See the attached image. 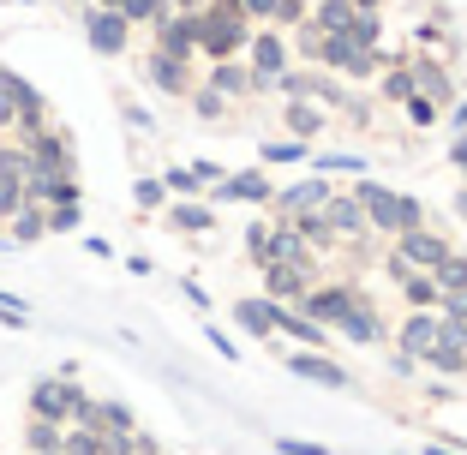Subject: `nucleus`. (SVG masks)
<instances>
[{
    "instance_id": "f257e3e1",
    "label": "nucleus",
    "mask_w": 467,
    "mask_h": 455,
    "mask_svg": "<svg viewBox=\"0 0 467 455\" xmlns=\"http://www.w3.org/2000/svg\"><path fill=\"white\" fill-rule=\"evenodd\" d=\"M354 198H359V210H366V228H378V234H408V228H420V204L401 198V192H389V186L359 180Z\"/></svg>"
},
{
    "instance_id": "f03ea898",
    "label": "nucleus",
    "mask_w": 467,
    "mask_h": 455,
    "mask_svg": "<svg viewBox=\"0 0 467 455\" xmlns=\"http://www.w3.org/2000/svg\"><path fill=\"white\" fill-rule=\"evenodd\" d=\"M246 13H240V0H216V13H198V48L210 60H234L246 48Z\"/></svg>"
},
{
    "instance_id": "7ed1b4c3",
    "label": "nucleus",
    "mask_w": 467,
    "mask_h": 455,
    "mask_svg": "<svg viewBox=\"0 0 467 455\" xmlns=\"http://www.w3.org/2000/svg\"><path fill=\"white\" fill-rule=\"evenodd\" d=\"M300 48L312 60H324V67H336V72H354V78H366L371 67H384V60H389V55H378L371 42H359L354 30H342V36H312V30H306Z\"/></svg>"
},
{
    "instance_id": "20e7f679",
    "label": "nucleus",
    "mask_w": 467,
    "mask_h": 455,
    "mask_svg": "<svg viewBox=\"0 0 467 455\" xmlns=\"http://www.w3.org/2000/svg\"><path fill=\"white\" fill-rule=\"evenodd\" d=\"M84 401H90V396H84V389L72 384V372L42 377V384L30 389V419H48V426H72Z\"/></svg>"
},
{
    "instance_id": "39448f33",
    "label": "nucleus",
    "mask_w": 467,
    "mask_h": 455,
    "mask_svg": "<svg viewBox=\"0 0 467 455\" xmlns=\"http://www.w3.org/2000/svg\"><path fill=\"white\" fill-rule=\"evenodd\" d=\"M246 252L258 264H312L306 240L294 234L288 222H252V228H246Z\"/></svg>"
},
{
    "instance_id": "423d86ee",
    "label": "nucleus",
    "mask_w": 467,
    "mask_h": 455,
    "mask_svg": "<svg viewBox=\"0 0 467 455\" xmlns=\"http://www.w3.org/2000/svg\"><path fill=\"white\" fill-rule=\"evenodd\" d=\"M450 258V240L443 234H426V228H408V234H396V258H389V270H396V276H431V270H438V264Z\"/></svg>"
},
{
    "instance_id": "0eeeda50",
    "label": "nucleus",
    "mask_w": 467,
    "mask_h": 455,
    "mask_svg": "<svg viewBox=\"0 0 467 455\" xmlns=\"http://www.w3.org/2000/svg\"><path fill=\"white\" fill-rule=\"evenodd\" d=\"M78 174L72 168H30L25 174V204L36 210H55V204H78Z\"/></svg>"
},
{
    "instance_id": "6e6552de",
    "label": "nucleus",
    "mask_w": 467,
    "mask_h": 455,
    "mask_svg": "<svg viewBox=\"0 0 467 455\" xmlns=\"http://www.w3.org/2000/svg\"><path fill=\"white\" fill-rule=\"evenodd\" d=\"M25 174H30L25 144H0V228L25 210Z\"/></svg>"
},
{
    "instance_id": "1a4fd4ad",
    "label": "nucleus",
    "mask_w": 467,
    "mask_h": 455,
    "mask_svg": "<svg viewBox=\"0 0 467 455\" xmlns=\"http://www.w3.org/2000/svg\"><path fill=\"white\" fill-rule=\"evenodd\" d=\"M300 305H306V324H342L348 312L359 305V294H354V282H330V288H312V294H300Z\"/></svg>"
},
{
    "instance_id": "9d476101",
    "label": "nucleus",
    "mask_w": 467,
    "mask_h": 455,
    "mask_svg": "<svg viewBox=\"0 0 467 455\" xmlns=\"http://www.w3.org/2000/svg\"><path fill=\"white\" fill-rule=\"evenodd\" d=\"M246 48H252V90H275V78L288 72V42L275 36V30H264Z\"/></svg>"
},
{
    "instance_id": "9b49d317",
    "label": "nucleus",
    "mask_w": 467,
    "mask_h": 455,
    "mask_svg": "<svg viewBox=\"0 0 467 455\" xmlns=\"http://www.w3.org/2000/svg\"><path fill=\"white\" fill-rule=\"evenodd\" d=\"M192 48H198V13H162L156 18V55L192 60Z\"/></svg>"
},
{
    "instance_id": "f8f14e48",
    "label": "nucleus",
    "mask_w": 467,
    "mask_h": 455,
    "mask_svg": "<svg viewBox=\"0 0 467 455\" xmlns=\"http://www.w3.org/2000/svg\"><path fill=\"white\" fill-rule=\"evenodd\" d=\"M84 30H90V48H97V55H120L126 36H132V25H126L120 13H109V6H90V13H84Z\"/></svg>"
},
{
    "instance_id": "ddd939ff",
    "label": "nucleus",
    "mask_w": 467,
    "mask_h": 455,
    "mask_svg": "<svg viewBox=\"0 0 467 455\" xmlns=\"http://www.w3.org/2000/svg\"><path fill=\"white\" fill-rule=\"evenodd\" d=\"M317 222L330 228V234H348V240H366V210H359V198L354 192H330L324 198V210H317Z\"/></svg>"
},
{
    "instance_id": "4468645a",
    "label": "nucleus",
    "mask_w": 467,
    "mask_h": 455,
    "mask_svg": "<svg viewBox=\"0 0 467 455\" xmlns=\"http://www.w3.org/2000/svg\"><path fill=\"white\" fill-rule=\"evenodd\" d=\"M312 294V264H264V300H300Z\"/></svg>"
},
{
    "instance_id": "2eb2a0df",
    "label": "nucleus",
    "mask_w": 467,
    "mask_h": 455,
    "mask_svg": "<svg viewBox=\"0 0 467 455\" xmlns=\"http://www.w3.org/2000/svg\"><path fill=\"white\" fill-rule=\"evenodd\" d=\"M431 342H438V317H431V312H413L408 324H401V336H396V354H401V366L413 372V359L426 354Z\"/></svg>"
},
{
    "instance_id": "dca6fc26",
    "label": "nucleus",
    "mask_w": 467,
    "mask_h": 455,
    "mask_svg": "<svg viewBox=\"0 0 467 455\" xmlns=\"http://www.w3.org/2000/svg\"><path fill=\"white\" fill-rule=\"evenodd\" d=\"M216 198H234V204H275V186L264 180V168H252V174L216 180Z\"/></svg>"
},
{
    "instance_id": "f3484780",
    "label": "nucleus",
    "mask_w": 467,
    "mask_h": 455,
    "mask_svg": "<svg viewBox=\"0 0 467 455\" xmlns=\"http://www.w3.org/2000/svg\"><path fill=\"white\" fill-rule=\"evenodd\" d=\"M330 192H336L330 180L312 174V180H300V186H288V192H275V210H282V216H306V210H324Z\"/></svg>"
},
{
    "instance_id": "a211bd4d",
    "label": "nucleus",
    "mask_w": 467,
    "mask_h": 455,
    "mask_svg": "<svg viewBox=\"0 0 467 455\" xmlns=\"http://www.w3.org/2000/svg\"><path fill=\"white\" fill-rule=\"evenodd\" d=\"M144 72H150L156 90H168V97H192L198 84H192V67L186 60H168V55H150L144 60Z\"/></svg>"
},
{
    "instance_id": "6ab92c4d",
    "label": "nucleus",
    "mask_w": 467,
    "mask_h": 455,
    "mask_svg": "<svg viewBox=\"0 0 467 455\" xmlns=\"http://www.w3.org/2000/svg\"><path fill=\"white\" fill-rule=\"evenodd\" d=\"M25 156H30V168H72V144L55 126H42L36 139H25Z\"/></svg>"
},
{
    "instance_id": "aec40b11",
    "label": "nucleus",
    "mask_w": 467,
    "mask_h": 455,
    "mask_svg": "<svg viewBox=\"0 0 467 455\" xmlns=\"http://www.w3.org/2000/svg\"><path fill=\"white\" fill-rule=\"evenodd\" d=\"M359 25V6L354 0H324L312 13V36H342V30H354Z\"/></svg>"
},
{
    "instance_id": "412c9836",
    "label": "nucleus",
    "mask_w": 467,
    "mask_h": 455,
    "mask_svg": "<svg viewBox=\"0 0 467 455\" xmlns=\"http://www.w3.org/2000/svg\"><path fill=\"white\" fill-rule=\"evenodd\" d=\"M413 72V97H426L431 109H443V102H455V90H450V72L443 67H431V60H420V67H408Z\"/></svg>"
},
{
    "instance_id": "4be33fe9",
    "label": "nucleus",
    "mask_w": 467,
    "mask_h": 455,
    "mask_svg": "<svg viewBox=\"0 0 467 455\" xmlns=\"http://www.w3.org/2000/svg\"><path fill=\"white\" fill-rule=\"evenodd\" d=\"M288 366H294L300 377H312V384H324V389H342V384H348V372L336 366V359H324V354H294Z\"/></svg>"
},
{
    "instance_id": "5701e85b",
    "label": "nucleus",
    "mask_w": 467,
    "mask_h": 455,
    "mask_svg": "<svg viewBox=\"0 0 467 455\" xmlns=\"http://www.w3.org/2000/svg\"><path fill=\"white\" fill-rule=\"evenodd\" d=\"M168 228H180V234H210V228H216V210H210V204H192V198H180V204L168 210Z\"/></svg>"
},
{
    "instance_id": "b1692460",
    "label": "nucleus",
    "mask_w": 467,
    "mask_h": 455,
    "mask_svg": "<svg viewBox=\"0 0 467 455\" xmlns=\"http://www.w3.org/2000/svg\"><path fill=\"white\" fill-rule=\"evenodd\" d=\"M420 359H431V366H438V372H450V377H462V372H467V347L455 342V336H443V330H438V342H431Z\"/></svg>"
},
{
    "instance_id": "393cba45",
    "label": "nucleus",
    "mask_w": 467,
    "mask_h": 455,
    "mask_svg": "<svg viewBox=\"0 0 467 455\" xmlns=\"http://www.w3.org/2000/svg\"><path fill=\"white\" fill-rule=\"evenodd\" d=\"M204 90H216L222 102H228V97H246V90H252V72H246V67H234V60H216V72H210Z\"/></svg>"
},
{
    "instance_id": "a878e982",
    "label": "nucleus",
    "mask_w": 467,
    "mask_h": 455,
    "mask_svg": "<svg viewBox=\"0 0 467 455\" xmlns=\"http://www.w3.org/2000/svg\"><path fill=\"white\" fill-rule=\"evenodd\" d=\"M342 330H348V342H378V336H384V324H378V312H371V305L359 300L354 312L342 317Z\"/></svg>"
},
{
    "instance_id": "bb28decb",
    "label": "nucleus",
    "mask_w": 467,
    "mask_h": 455,
    "mask_svg": "<svg viewBox=\"0 0 467 455\" xmlns=\"http://www.w3.org/2000/svg\"><path fill=\"white\" fill-rule=\"evenodd\" d=\"M288 132H294L300 144H312L317 132H324V114H317L312 102H288Z\"/></svg>"
},
{
    "instance_id": "cd10ccee",
    "label": "nucleus",
    "mask_w": 467,
    "mask_h": 455,
    "mask_svg": "<svg viewBox=\"0 0 467 455\" xmlns=\"http://www.w3.org/2000/svg\"><path fill=\"white\" fill-rule=\"evenodd\" d=\"M97 6H109V13H120L126 25H138V18H150V25H156V18L168 13V0H97Z\"/></svg>"
},
{
    "instance_id": "c85d7f7f",
    "label": "nucleus",
    "mask_w": 467,
    "mask_h": 455,
    "mask_svg": "<svg viewBox=\"0 0 467 455\" xmlns=\"http://www.w3.org/2000/svg\"><path fill=\"white\" fill-rule=\"evenodd\" d=\"M60 438H67V426H48V419H30L25 426L30 455H60Z\"/></svg>"
},
{
    "instance_id": "c756f323",
    "label": "nucleus",
    "mask_w": 467,
    "mask_h": 455,
    "mask_svg": "<svg viewBox=\"0 0 467 455\" xmlns=\"http://www.w3.org/2000/svg\"><path fill=\"white\" fill-rule=\"evenodd\" d=\"M431 288H438V300H443V294H462L467 288V258H455V252H450V258L431 270Z\"/></svg>"
},
{
    "instance_id": "7c9ffc66",
    "label": "nucleus",
    "mask_w": 467,
    "mask_h": 455,
    "mask_svg": "<svg viewBox=\"0 0 467 455\" xmlns=\"http://www.w3.org/2000/svg\"><path fill=\"white\" fill-rule=\"evenodd\" d=\"M6 234H13L18 246H30V240H42V234H48V222H42V210H36V204H25L13 222H6Z\"/></svg>"
},
{
    "instance_id": "2f4dec72",
    "label": "nucleus",
    "mask_w": 467,
    "mask_h": 455,
    "mask_svg": "<svg viewBox=\"0 0 467 455\" xmlns=\"http://www.w3.org/2000/svg\"><path fill=\"white\" fill-rule=\"evenodd\" d=\"M60 455H102V431H78V426H67V438H60Z\"/></svg>"
},
{
    "instance_id": "473e14b6",
    "label": "nucleus",
    "mask_w": 467,
    "mask_h": 455,
    "mask_svg": "<svg viewBox=\"0 0 467 455\" xmlns=\"http://www.w3.org/2000/svg\"><path fill=\"white\" fill-rule=\"evenodd\" d=\"M42 222H48V234H72L84 222V210L78 204H55V210H42Z\"/></svg>"
},
{
    "instance_id": "72a5a7b5",
    "label": "nucleus",
    "mask_w": 467,
    "mask_h": 455,
    "mask_svg": "<svg viewBox=\"0 0 467 455\" xmlns=\"http://www.w3.org/2000/svg\"><path fill=\"white\" fill-rule=\"evenodd\" d=\"M162 186H168L174 198H192V192H204V180H198L192 168H168V174H162Z\"/></svg>"
},
{
    "instance_id": "f704fd0d",
    "label": "nucleus",
    "mask_w": 467,
    "mask_h": 455,
    "mask_svg": "<svg viewBox=\"0 0 467 455\" xmlns=\"http://www.w3.org/2000/svg\"><path fill=\"white\" fill-rule=\"evenodd\" d=\"M401 294H408L413 305H438V288H431V276H413V270L401 276Z\"/></svg>"
},
{
    "instance_id": "c9c22d12",
    "label": "nucleus",
    "mask_w": 467,
    "mask_h": 455,
    "mask_svg": "<svg viewBox=\"0 0 467 455\" xmlns=\"http://www.w3.org/2000/svg\"><path fill=\"white\" fill-rule=\"evenodd\" d=\"M306 150H312V144H300V139H275V144H264V162H300Z\"/></svg>"
},
{
    "instance_id": "e433bc0d",
    "label": "nucleus",
    "mask_w": 467,
    "mask_h": 455,
    "mask_svg": "<svg viewBox=\"0 0 467 455\" xmlns=\"http://www.w3.org/2000/svg\"><path fill=\"white\" fill-rule=\"evenodd\" d=\"M132 198H138V210H162L168 186H162V180H138V186H132Z\"/></svg>"
},
{
    "instance_id": "4c0bfd02",
    "label": "nucleus",
    "mask_w": 467,
    "mask_h": 455,
    "mask_svg": "<svg viewBox=\"0 0 467 455\" xmlns=\"http://www.w3.org/2000/svg\"><path fill=\"white\" fill-rule=\"evenodd\" d=\"M384 97H389V102H408V97H413V72H408V67H396V72L384 78Z\"/></svg>"
},
{
    "instance_id": "58836bf2",
    "label": "nucleus",
    "mask_w": 467,
    "mask_h": 455,
    "mask_svg": "<svg viewBox=\"0 0 467 455\" xmlns=\"http://www.w3.org/2000/svg\"><path fill=\"white\" fill-rule=\"evenodd\" d=\"M192 109L204 114V120H222V109H228V102H222L216 90H192Z\"/></svg>"
},
{
    "instance_id": "ea45409f",
    "label": "nucleus",
    "mask_w": 467,
    "mask_h": 455,
    "mask_svg": "<svg viewBox=\"0 0 467 455\" xmlns=\"http://www.w3.org/2000/svg\"><path fill=\"white\" fill-rule=\"evenodd\" d=\"M0 324H13V330H25V324H30V312L13 300V294H0Z\"/></svg>"
},
{
    "instance_id": "a19ab883",
    "label": "nucleus",
    "mask_w": 467,
    "mask_h": 455,
    "mask_svg": "<svg viewBox=\"0 0 467 455\" xmlns=\"http://www.w3.org/2000/svg\"><path fill=\"white\" fill-rule=\"evenodd\" d=\"M324 174H366V162H359V156H324Z\"/></svg>"
},
{
    "instance_id": "79ce46f5",
    "label": "nucleus",
    "mask_w": 467,
    "mask_h": 455,
    "mask_svg": "<svg viewBox=\"0 0 467 455\" xmlns=\"http://www.w3.org/2000/svg\"><path fill=\"white\" fill-rule=\"evenodd\" d=\"M401 109H408V120H413V126H431V120H438V109H431L426 97H408Z\"/></svg>"
},
{
    "instance_id": "37998d69",
    "label": "nucleus",
    "mask_w": 467,
    "mask_h": 455,
    "mask_svg": "<svg viewBox=\"0 0 467 455\" xmlns=\"http://www.w3.org/2000/svg\"><path fill=\"white\" fill-rule=\"evenodd\" d=\"M275 450L282 455H330L324 443H300V438H275Z\"/></svg>"
},
{
    "instance_id": "c03bdc74",
    "label": "nucleus",
    "mask_w": 467,
    "mask_h": 455,
    "mask_svg": "<svg viewBox=\"0 0 467 455\" xmlns=\"http://www.w3.org/2000/svg\"><path fill=\"white\" fill-rule=\"evenodd\" d=\"M275 6H282V0H240V13H246V18H275Z\"/></svg>"
},
{
    "instance_id": "a18cd8bd",
    "label": "nucleus",
    "mask_w": 467,
    "mask_h": 455,
    "mask_svg": "<svg viewBox=\"0 0 467 455\" xmlns=\"http://www.w3.org/2000/svg\"><path fill=\"white\" fill-rule=\"evenodd\" d=\"M210 342H216V354H222V359H240V347H234V342H228L222 330H210Z\"/></svg>"
},
{
    "instance_id": "49530a36",
    "label": "nucleus",
    "mask_w": 467,
    "mask_h": 455,
    "mask_svg": "<svg viewBox=\"0 0 467 455\" xmlns=\"http://www.w3.org/2000/svg\"><path fill=\"white\" fill-rule=\"evenodd\" d=\"M300 13H306L300 0H282V6H275V18H282V25H294V18H300Z\"/></svg>"
},
{
    "instance_id": "de8ad7c7",
    "label": "nucleus",
    "mask_w": 467,
    "mask_h": 455,
    "mask_svg": "<svg viewBox=\"0 0 467 455\" xmlns=\"http://www.w3.org/2000/svg\"><path fill=\"white\" fill-rule=\"evenodd\" d=\"M450 162H455V168H467V139H455V144H450Z\"/></svg>"
},
{
    "instance_id": "09e8293b",
    "label": "nucleus",
    "mask_w": 467,
    "mask_h": 455,
    "mask_svg": "<svg viewBox=\"0 0 467 455\" xmlns=\"http://www.w3.org/2000/svg\"><path fill=\"white\" fill-rule=\"evenodd\" d=\"M455 216L467 222V186H462V192H455Z\"/></svg>"
},
{
    "instance_id": "8fccbe9b",
    "label": "nucleus",
    "mask_w": 467,
    "mask_h": 455,
    "mask_svg": "<svg viewBox=\"0 0 467 455\" xmlns=\"http://www.w3.org/2000/svg\"><path fill=\"white\" fill-rule=\"evenodd\" d=\"M354 6H359V13H371V6H378V0H354Z\"/></svg>"
},
{
    "instance_id": "3c124183",
    "label": "nucleus",
    "mask_w": 467,
    "mask_h": 455,
    "mask_svg": "<svg viewBox=\"0 0 467 455\" xmlns=\"http://www.w3.org/2000/svg\"><path fill=\"white\" fill-rule=\"evenodd\" d=\"M462 347H467V336H462Z\"/></svg>"
}]
</instances>
